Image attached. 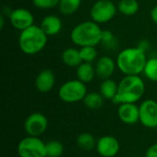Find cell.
Instances as JSON below:
<instances>
[{"mask_svg":"<svg viewBox=\"0 0 157 157\" xmlns=\"http://www.w3.org/2000/svg\"><path fill=\"white\" fill-rule=\"evenodd\" d=\"M147 60L145 52L137 46L128 47L118 53L116 63L124 75H140L144 72Z\"/></svg>","mask_w":157,"mask_h":157,"instance_id":"6da1fadb","label":"cell"},{"mask_svg":"<svg viewBox=\"0 0 157 157\" xmlns=\"http://www.w3.org/2000/svg\"><path fill=\"white\" fill-rule=\"evenodd\" d=\"M145 84L140 75H125L119 83L118 93L112 100L115 104L136 103L144 96Z\"/></svg>","mask_w":157,"mask_h":157,"instance_id":"7a4b0ae2","label":"cell"},{"mask_svg":"<svg viewBox=\"0 0 157 157\" xmlns=\"http://www.w3.org/2000/svg\"><path fill=\"white\" fill-rule=\"evenodd\" d=\"M102 31L100 25L93 20H85L75 25L70 33L71 41L78 46H98L101 43Z\"/></svg>","mask_w":157,"mask_h":157,"instance_id":"3957f363","label":"cell"},{"mask_svg":"<svg viewBox=\"0 0 157 157\" xmlns=\"http://www.w3.org/2000/svg\"><path fill=\"white\" fill-rule=\"evenodd\" d=\"M48 35L40 26L32 25L20 31L18 36V47L27 55H35L40 52L48 42Z\"/></svg>","mask_w":157,"mask_h":157,"instance_id":"277c9868","label":"cell"},{"mask_svg":"<svg viewBox=\"0 0 157 157\" xmlns=\"http://www.w3.org/2000/svg\"><path fill=\"white\" fill-rule=\"evenodd\" d=\"M87 94V88L85 83L78 79L68 80L63 83L58 91L60 99L65 103H76L83 101Z\"/></svg>","mask_w":157,"mask_h":157,"instance_id":"5b68a950","label":"cell"},{"mask_svg":"<svg viewBox=\"0 0 157 157\" xmlns=\"http://www.w3.org/2000/svg\"><path fill=\"white\" fill-rule=\"evenodd\" d=\"M118 12V6L111 0H97L90 8L91 20L101 25L111 21Z\"/></svg>","mask_w":157,"mask_h":157,"instance_id":"8992f818","label":"cell"},{"mask_svg":"<svg viewBox=\"0 0 157 157\" xmlns=\"http://www.w3.org/2000/svg\"><path fill=\"white\" fill-rule=\"evenodd\" d=\"M17 154L19 157H46V144L38 137H26L19 142Z\"/></svg>","mask_w":157,"mask_h":157,"instance_id":"52a82bcc","label":"cell"},{"mask_svg":"<svg viewBox=\"0 0 157 157\" xmlns=\"http://www.w3.org/2000/svg\"><path fill=\"white\" fill-rule=\"evenodd\" d=\"M24 128L29 136L38 137L47 130L48 120L44 114L40 112H34L26 119Z\"/></svg>","mask_w":157,"mask_h":157,"instance_id":"ba28073f","label":"cell"},{"mask_svg":"<svg viewBox=\"0 0 157 157\" xmlns=\"http://www.w3.org/2000/svg\"><path fill=\"white\" fill-rule=\"evenodd\" d=\"M8 17L11 26L19 31H22L29 27L34 25L33 14L31 13V11L24 7L13 9L8 14Z\"/></svg>","mask_w":157,"mask_h":157,"instance_id":"9c48e42d","label":"cell"},{"mask_svg":"<svg viewBox=\"0 0 157 157\" xmlns=\"http://www.w3.org/2000/svg\"><path fill=\"white\" fill-rule=\"evenodd\" d=\"M140 122L146 128L155 129L157 127V102L154 99L143 101L139 107Z\"/></svg>","mask_w":157,"mask_h":157,"instance_id":"30bf717a","label":"cell"},{"mask_svg":"<svg viewBox=\"0 0 157 157\" xmlns=\"http://www.w3.org/2000/svg\"><path fill=\"white\" fill-rule=\"evenodd\" d=\"M96 148L102 157H114L120 151V143L114 136L105 135L98 140Z\"/></svg>","mask_w":157,"mask_h":157,"instance_id":"8fae6325","label":"cell"},{"mask_svg":"<svg viewBox=\"0 0 157 157\" xmlns=\"http://www.w3.org/2000/svg\"><path fill=\"white\" fill-rule=\"evenodd\" d=\"M117 68L116 61L109 55H103L98 58L95 63L96 75L98 78L105 80L110 78Z\"/></svg>","mask_w":157,"mask_h":157,"instance_id":"7c38bea8","label":"cell"},{"mask_svg":"<svg viewBox=\"0 0 157 157\" xmlns=\"http://www.w3.org/2000/svg\"><path fill=\"white\" fill-rule=\"evenodd\" d=\"M120 120L128 125H132L140 121V109L135 103H123L118 109Z\"/></svg>","mask_w":157,"mask_h":157,"instance_id":"4fadbf2b","label":"cell"},{"mask_svg":"<svg viewBox=\"0 0 157 157\" xmlns=\"http://www.w3.org/2000/svg\"><path fill=\"white\" fill-rule=\"evenodd\" d=\"M55 85V75L51 69L41 70L35 79V87L40 93L50 92Z\"/></svg>","mask_w":157,"mask_h":157,"instance_id":"5bb4252c","label":"cell"},{"mask_svg":"<svg viewBox=\"0 0 157 157\" xmlns=\"http://www.w3.org/2000/svg\"><path fill=\"white\" fill-rule=\"evenodd\" d=\"M40 27L49 37L55 36L61 32L63 29V21L60 17L51 14L45 16L41 19Z\"/></svg>","mask_w":157,"mask_h":157,"instance_id":"9a60e30c","label":"cell"},{"mask_svg":"<svg viewBox=\"0 0 157 157\" xmlns=\"http://www.w3.org/2000/svg\"><path fill=\"white\" fill-rule=\"evenodd\" d=\"M62 62L64 65L70 68H77L82 63L79 49L75 47H68L62 52Z\"/></svg>","mask_w":157,"mask_h":157,"instance_id":"2e32d148","label":"cell"},{"mask_svg":"<svg viewBox=\"0 0 157 157\" xmlns=\"http://www.w3.org/2000/svg\"><path fill=\"white\" fill-rule=\"evenodd\" d=\"M96 69L95 65L90 63H82L76 68V77L78 80L85 84H88L92 82L96 76Z\"/></svg>","mask_w":157,"mask_h":157,"instance_id":"e0dca14e","label":"cell"},{"mask_svg":"<svg viewBox=\"0 0 157 157\" xmlns=\"http://www.w3.org/2000/svg\"><path fill=\"white\" fill-rule=\"evenodd\" d=\"M118 86L119 84H117L113 79L111 78L105 79L101 82L99 86V93L102 95V97L105 99L112 101L117 96Z\"/></svg>","mask_w":157,"mask_h":157,"instance_id":"ac0fdd59","label":"cell"},{"mask_svg":"<svg viewBox=\"0 0 157 157\" xmlns=\"http://www.w3.org/2000/svg\"><path fill=\"white\" fill-rule=\"evenodd\" d=\"M117 6L118 11L126 17H132L135 15L140 9V4L138 0H120Z\"/></svg>","mask_w":157,"mask_h":157,"instance_id":"d6986e66","label":"cell"},{"mask_svg":"<svg viewBox=\"0 0 157 157\" xmlns=\"http://www.w3.org/2000/svg\"><path fill=\"white\" fill-rule=\"evenodd\" d=\"M104 98L100 93L98 92H90L87 93L85 97L83 102L85 106L89 109H99L104 105Z\"/></svg>","mask_w":157,"mask_h":157,"instance_id":"ffe728a7","label":"cell"},{"mask_svg":"<svg viewBox=\"0 0 157 157\" xmlns=\"http://www.w3.org/2000/svg\"><path fill=\"white\" fill-rule=\"evenodd\" d=\"M82 0H60L58 8L63 16L74 15L81 6Z\"/></svg>","mask_w":157,"mask_h":157,"instance_id":"44dd1931","label":"cell"},{"mask_svg":"<svg viewBox=\"0 0 157 157\" xmlns=\"http://www.w3.org/2000/svg\"><path fill=\"white\" fill-rule=\"evenodd\" d=\"M76 144L83 151H92L97 146V142L94 136L88 132H83L78 135Z\"/></svg>","mask_w":157,"mask_h":157,"instance_id":"7402d4cb","label":"cell"},{"mask_svg":"<svg viewBox=\"0 0 157 157\" xmlns=\"http://www.w3.org/2000/svg\"><path fill=\"white\" fill-rule=\"evenodd\" d=\"M143 74L148 80L157 82V57H151L147 60Z\"/></svg>","mask_w":157,"mask_h":157,"instance_id":"603a6c76","label":"cell"},{"mask_svg":"<svg viewBox=\"0 0 157 157\" xmlns=\"http://www.w3.org/2000/svg\"><path fill=\"white\" fill-rule=\"evenodd\" d=\"M83 63H93L98 60V50L96 46H85L79 49Z\"/></svg>","mask_w":157,"mask_h":157,"instance_id":"cb8c5ba5","label":"cell"},{"mask_svg":"<svg viewBox=\"0 0 157 157\" xmlns=\"http://www.w3.org/2000/svg\"><path fill=\"white\" fill-rule=\"evenodd\" d=\"M63 153V145L59 141L46 143V157H60Z\"/></svg>","mask_w":157,"mask_h":157,"instance_id":"d4e9b609","label":"cell"},{"mask_svg":"<svg viewBox=\"0 0 157 157\" xmlns=\"http://www.w3.org/2000/svg\"><path fill=\"white\" fill-rule=\"evenodd\" d=\"M101 43L102 45H104L105 48L109 49V50H113L117 47L118 42H117V39L114 36V34L109 30V29H105L102 31V38H101Z\"/></svg>","mask_w":157,"mask_h":157,"instance_id":"484cf974","label":"cell"},{"mask_svg":"<svg viewBox=\"0 0 157 157\" xmlns=\"http://www.w3.org/2000/svg\"><path fill=\"white\" fill-rule=\"evenodd\" d=\"M60 0H32V4L39 9L47 10L58 7Z\"/></svg>","mask_w":157,"mask_h":157,"instance_id":"4316f807","label":"cell"},{"mask_svg":"<svg viewBox=\"0 0 157 157\" xmlns=\"http://www.w3.org/2000/svg\"><path fill=\"white\" fill-rule=\"evenodd\" d=\"M145 157H157V144H153L146 151Z\"/></svg>","mask_w":157,"mask_h":157,"instance_id":"83f0119b","label":"cell"},{"mask_svg":"<svg viewBox=\"0 0 157 157\" xmlns=\"http://www.w3.org/2000/svg\"><path fill=\"white\" fill-rule=\"evenodd\" d=\"M137 47L140 48L141 50H143L144 52H147V51H149V49H150V43H149L148 40H141V41L138 43V46H137Z\"/></svg>","mask_w":157,"mask_h":157,"instance_id":"f1b7e54d","label":"cell"},{"mask_svg":"<svg viewBox=\"0 0 157 157\" xmlns=\"http://www.w3.org/2000/svg\"><path fill=\"white\" fill-rule=\"evenodd\" d=\"M150 17H151L152 21H153L155 24H156L157 25V5L156 6H155L151 9Z\"/></svg>","mask_w":157,"mask_h":157,"instance_id":"f546056e","label":"cell"},{"mask_svg":"<svg viewBox=\"0 0 157 157\" xmlns=\"http://www.w3.org/2000/svg\"><path fill=\"white\" fill-rule=\"evenodd\" d=\"M5 25V17H4V14L0 15V29H2L4 28Z\"/></svg>","mask_w":157,"mask_h":157,"instance_id":"4dcf8cb0","label":"cell"},{"mask_svg":"<svg viewBox=\"0 0 157 157\" xmlns=\"http://www.w3.org/2000/svg\"><path fill=\"white\" fill-rule=\"evenodd\" d=\"M134 157H139V156H134Z\"/></svg>","mask_w":157,"mask_h":157,"instance_id":"1f68e13d","label":"cell"}]
</instances>
